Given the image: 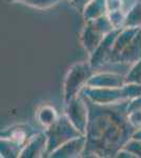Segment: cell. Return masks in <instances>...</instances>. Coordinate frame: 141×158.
Instances as JSON below:
<instances>
[{
    "label": "cell",
    "mask_w": 141,
    "mask_h": 158,
    "mask_svg": "<svg viewBox=\"0 0 141 158\" xmlns=\"http://www.w3.org/2000/svg\"><path fill=\"white\" fill-rule=\"evenodd\" d=\"M88 103L89 119L82 157H116L136 131L127 119V100L107 106Z\"/></svg>",
    "instance_id": "1"
},
{
    "label": "cell",
    "mask_w": 141,
    "mask_h": 158,
    "mask_svg": "<svg viewBox=\"0 0 141 158\" xmlns=\"http://www.w3.org/2000/svg\"><path fill=\"white\" fill-rule=\"evenodd\" d=\"M95 72L96 71L89 61L77 62L71 65L63 83V99L65 103L80 95L81 91L88 85L89 80Z\"/></svg>",
    "instance_id": "2"
},
{
    "label": "cell",
    "mask_w": 141,
    "mask_h": 158,
    "mask_svg": "<svg viewBox=\"0 0 141 158\" xmlns=\"http://www.w3.org/2000/svg\"><path fill=\"white\" fill-rule=\"evenodd\" d=\"M44 132L48 136L47 157L57 148L64 144L65 142L77 138V137L83 136V134L75 128V126L72 123L65 114L59 116L57 121L51 127L44 129Z\"/></svg>",
    "instance_id": "3"
},
{
    "label": "cell",
    "mask_w": 141,
    "mask_h": 158,
    "mask_svg": "<svg viewBox=\"0 0 141 158\" xmlns=\"http://www.w3.org/2000/svg\"><path fill=\"white\" fill-rule=\"evenodd\" d=\"M65 115L68 117L72 123L75 126L77 130L85 135L88 130L89 119V108L88 100L82 95H78L65 103Z\"/></svg>",
    "instance_id": "4"
},
{
    "label": "cell",
    "mask_w": 141,
    "mask_h": 158,
    "mask_svg": "<svg viewBox=\"0 0 141 158\" xmlns=\"http://www.w3.org/2000/svg\"><path fill=\"white\" fill-rule=\"evenodd\" d=\"M80 94L89 101L100 106L114 104L126 100L122 88H92L86 85Z\"/></svg>",
    "instance_id": "5"
},
{
    "label": "cell",
    "mask_w": 141,
    "mask_h": 158,
    "mask_svg": "<svg viewBox=\"0 0 141 158\" xmlns=\"http://www.w3.org/2000/svg\"><path fill=\"white\" fill-rule=\"evenodd\" d=\"M120 30H115L112 33L107 34L104 37V39L102 40V42L99 44V47L96 49V51L89 56V62L91 63V65L96 72L104 69L109 64L115 41H116V38Z\"/></svg>",
    "instance_id": "6"
},
{
    "label": "cell",
    "mask_w": 141,
    "mask_h": 158,
    "mask_svg": "<svg viewBox=\"0 0 141 158\" xmlns=\"http://www.w3.org/2000/svg\"><path fill=\"white\" fill-rule=\"evenodd\" d=\"M126 81L125 75L114 71H97L88 82L92 88H122Z\"/></svg>",
    "instance_id": "7"
},
{
    "label": "cell",
    "mask_w": 141,
    "mask_h": 158,
    "mask_svg": "<svg viewBox=\"0 0 141 158\" xmlns=\"http://www.w3.org/2000/svg\"><path fill=\"white\" fill-rule=\"evenodd\" d=\"M86 147V137L85 135L77 137L65 142L64 144L53 151L48 155L50 158H77L82 157Z\"/></svg>",
    "instance_id": "8"
},
{
    "label": "cell",
    "mask_w": 141,
    "mask_h": 158,
    "mask_svg": "<svg viewBox=\"0 0 141 158\" xmlns=\"http://www.w3.org/2000/svg\"><path fill=\"white\" fill-rule=\"evenodd\" d=\"M139 60H141V29L132 42L122 51L113 67H122L130 70V68Z\"/></svg>",
    "instance_id": "9"
},
{
    "label": "cell",
    "mask_w": 141,
    "mask_h": 158,
    "mask_svg": "<svg viewBox=\"0 0 141 158\" xmlns=\"http://www.w3.org/2000/svg\"><path fill=\"white\" fill-rule=\"evenodd\" d=\"M48 136L45 132H38L31 138L22 149L20 158H40L47 157Z\"/></svg>",
    "instance_id": "10"
},
{
    "label": "cell",
    "mask_w": 141,
    "mask_h": 158,
    "mask_svg": "<svg viewBox=\"0 0 141 158\" xmlns=\"http://www.w3.org/2000/svg\"><path fill=\"white\" fill-rule=\"evenodd\" d=\"M37 133L38 131H36L30 124H16L1 131V137L11 139L12 141L24 148L27 141Z\"/></svg>",
    "instance_id": "11"
},
{
    "label": "cell",
    "mask_w": 141,
    "mask_h": 158,
    "mask_svg": "<svg viewBox=\"0 0 141 158\" xmlns=\"http://www.w3.org/2000/svg\"><path fill=\"white\" fill-rule=\"evenodd\" d=\"M140 29L141 27H124V29L120 30L119 34H118V36L116 38V41H115L111 59H110L109 64H107L106 68H111L116 63L119 55L121 54L122 51L132 42V40L134 39L136 35L138 34Z\"/></svg>",
    "instance_id": "12"
},
{
    "label": "cell",
    "mask_w": 141,
    "mask_h": 158,
    "mask_svg": "<svg viewBox=\"0 0 141 158\" xmlns=\"http://www.w3.org/2000/svg\"><path fill=\"white\" fill-rule=\"evenodd\" d=\"M106 36V35H104L103 33L98 31L96 27H94L91 23L86 22L85 27H83L82 32H81L80 40L81 43H82L83 49L91 56L96 51L97 48L99 47V44L102 42V40L104 39Z\"/></svg>",
    "instance_id": "13"
},
{
    "label": "cell",
    "mask_w": 141,
    "mask_h": 158,
    "mask_svg": "<svg viewBox=\"0 0 141 158\" xmlns=\"http://www.w3.org/2000/svg\"><path fill=\"white\" fill-rule=\"evenodd\" d=\"M107 13L109 11H107L106 0H92L82 12V16L85 21H89L106 15Z\"/></svg>",
    "instance_id": "14"
},
{
    "label": "cell",
    "mask_w": 141,
    "mask_h": 158,
    "mask_svg": "<svg viewBox=\"0 0 141 158\" xmlns=\"http://www.w3.org/2000/svg\"><path fill=\"white\" fill-rule=\"evenodd\" d=\"M59 114L56 111V109L52 106H42L41 108L38 109L37 113H36V118L37 121L43 127L44 129L51 127L53 123H55L57 121V119L59 118Z\"/></svg>",
    "instance_id": "15"
},
{
    "label": "cell",
    "mask_w": 141,
    "mask_h": 158,
    "mask_svg": "<svg viewBox=\"0 0 141 158\" xmlns=\"http://www.w3.org/2000/svg\"><path fill=\"white\" fill-rule=\"evenodd\" d=\"M21 146L16 142L12 141L11 139L1 137L0 138V154L3 158H17L20 157L22 151Z\"/></svg>",
    "instance_id": "16"
},
{
    "label": "cell",
    "mask_w": 141,
    "mask_h": 158,
    "mask_svg": "<svg viewBox=\"0 0 141 158\" xmlns=\"http://www.w3.org/2000/svg\"><path fill=\"white\" fill-rule=\"evenodd\" d=\"M124 27H141V0L127 13Z\"/></svg>",
    "instance_id": "17"
},
{
    "label": "cell",
    "mask_w": 141,
    "mask_h": 158,
    "mask_svg": "<svg viewBox=\"0 0 141 158\" xmlns=\"http://www.w3.org/2000/svg\"><path fill=\"white\" fill-rule=\"evenodd\" d=\"M89 23H91L94 27H96L97 30L100 31L101 33H103L104 35H107L110 33H112L113 31H115V27L113 25L111 19H110L109 15H103V16L99 17V18H96L94 20H89V21H86Z\"/></svg>",
    "instance_id": "18"
},
{
    "label": "cell",
    "mask_w": 141,
    "mask_h": 158,
    "mask_svg": "<svg viewBox=\"0 0 141 158\" xmlns=\"http://www.w3.org/2000/svg\"><path fill=\"white\" fill-rule=\"evenodd\" d=\"M125 81L126 83H141V60L130 68L125 74Z\"/></svg>",
    "instance_id": "19"
},
{
    "label": "cell",
    "mask_w": 141,
    "mask_h": 158,
    "mask_svg": "<svg viewBox=\"0 0 141 158\" xmlns=\"http://www.w3.org/2000/svg\"><path fill=\"white\" fill-rule=\"evenodd\" d=\"M107 15H109L110 19H111L115 29L116 30L124 29L125 19H126V13H124L123 11H121V10H118V11L107 13Z\"/></svg>",
    "instance_id": "20"
},
{
    "label": "cell",
    "mask_w": 141,
    "mask_h": 158,
    "mask_svg": "<svg viewBox=\"0 0 141 158\" xmlns=\"http://www.w3.org/2000/svg\"><path fill=\"white\" fill-rule=\"evenodd\" d=\"M122 90L126 100L141 97V83H125Z\"/></svg>",
    "instance_id": "21"
},
{
    "label": "cell",
    "mask_w": 141,
    "mask_h": 158,
    "mask_svg": "<svg viewBox=\"0 0 141 158\" xmlns=\"http://www.w3.org/2000/svg\"><path fill=\"white\" fill-rule=\"evenodd\" d=\"M62 0H27L24 2V4H27V6L31 7H34V9L47 10L55 6L56 4H58Z\"/></svg>",
    "instance_id": "22"
},
{
    "label": "cell",
    "mask_w": 141,
    "mask_h": 158,
    "mask_svg": "<svg viewBox=\"0 0 141 158\" xmlns=\"http://www.w3.org/2000/svg\"><path fill=\"white\" fill-rule=\"evenodd\" d=\"M123 148L129 150L132 153H134L137 158H141V140L136 138H131L126 143L124 144Z\"/></svg>",
    "instance_id": "23"
},
{
    "label": "cell",
    "mask_w": 141,
    "mask_h": 158,
    "mask_svg": "<svg viewBox=\"0 0 141 158\" xmlns=\"http://www.w3.org/2000/svg\"><path fill=\"white\" fill-rule=\"evenodd\" d=\"M127 119L136 130L141 129V111L131 112V113L127 114Z\"/></svg>",
    "instance_id": "24"
},
{
    "label": "cell",
    "mask_w": 141,
    "mask_h": 158,
    "mask_svg": "<svg viewBox=\"0 0 141 158\" xmlns=\"http://www.w3.org/2000/svg\"><path fill=\"white\" fill-rule=\"evenodd\" d=\"M126 111H127V114L131 113V112L141 111V97H137V98L127 100Z\"/></svg>",
    "instance_id": "25"
},
{
    "label": "cell",
    "mask_w": 141,
    "mask_h": 158,
    "mask_svg": "<svg viewBox=\"0 0 141 158\" xmlns=\"http://www.w3.org/2000/svg\"><path fill=\"white\" fill-rule=\"evenodd\" d=\"M106 6H107V11H109V13L118 11V10L123 11V1H122V0H106Z\"/></svg>",
    "instance_id": "26"
},
{
    "label": "cell",
    "mask_w": 141,
    "mask_h": 158,
    "mask_svg": "<svg viewBox=\"0 0 141 158\" xmlns=\"http://www.w3.org/2000/svg\"><path fill=\"white\" fill-rule=\"evenodd\" d=\"M91 1L92 0H70L72 6L75 7L79 13H81V14H82V12L84 11L85 6H88Z\"/></svg>",
    "instance_id": "27"
},
{
    "label": "cell",
    "mask_w": 141,
    "mask_h": 158,
    "mask_svg": "<svg viewBox=\"0 0 141 158\" xmlns=\"http://www.w3.org/2000/svg\"><path fill=\"white\" fill-rule=\"evenodd\" d=\"M116 157L118 158H137L134 153H132L129 150H126L125 148H121V149L118 151Z\"/></svg>",
    "instance_id": "28"
},
{
    "label": "cell",
    "mask_w": 141,
    "mask_h": 158,
    "mask_svg": "<svg viewBox=\"0 0 141 158\" xmlns=\"http://www.w3.org/2000/svg\"><path fill=\"white\" fill-rule=\"evenodd\" d=\"M133 138L140 139V140H141V129H139V130H136L135 133L133 134Z\"/></svg>",
    "instance_id": "29"
},
{
    "label": "cell",
    "mask_w": 141,
    "mask_h": 158,
    "mask_svg": "<svg viewBox=\"0 0 141 158\" xmlns=\"http://www.w3.org/2000/svg\"><path fill=\"white\" fill-rule=\"evenodd\" d=\"M7 2H22V3H24L27 0H6Z\"/></svg>",
    "instance_id": "30"
}]
</instances>
